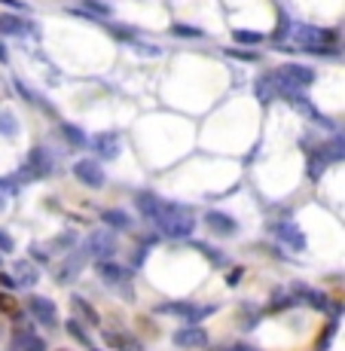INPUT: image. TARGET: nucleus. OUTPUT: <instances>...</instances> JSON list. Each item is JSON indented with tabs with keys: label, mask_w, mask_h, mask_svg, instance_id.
Masks as SVG:
<instances>
[{
	"label": "nucleus",
	"mask_w": 345,
	"mask_h": 351,
	"mask_svg": "<svg viewBox=\"0 0 345 351\" xmlns=\"http://www.w3.org/2000/svg\"><path fill=\"white\" fill-rule=\"evenodd\" d=\"M156 226L162 229V235H168V239H189L195 229V217L193 211H189L187 205H174V202H165V208H162Z\"/></svg>",
	"instance_id": "f257e3e1"
},
{
	"label": "nucleus",
	"mask_w": 345,
	"mask_h": 351,
	"mask_svg": "<svg viewBox=\"0 0 345 351\" xmlns=\"http://www.w3.org/2000/svg\"><path fill=\"white\" fill-rule=\"evenodd\" d=\"M95 272H98L101 278H104L110 287H117L119 293L126 296V300H134V290H132V275L126 272V266H123V263H113L110 256H98V260H95Z\"/></svg>",
	"instance_id": "f03ea898"
},
{
	"label": "nucleus",
	"mask_w": 345,
	"mask_h": 351,
	"mask_svg": "<svg viewBox=\"0 0 345 351\" xmlns=\"http://www.w3.org/2000/svg\"><path fill=\"white\" fill-rule=\"evenodd\" d=\"M52 171H56V156L46 147H34L22 162V178H28V180H43Z\"/></svg>",
	"instance_id": "7ed1b4c3"
},
{
	"label": "nucleus",
	"mask_w": 345,
	"mask_h": 351,
	"mask_svg": "<svg viewBox=\"0 0 345 351\" xmlns=\"http://www.w3.org/2000/svg\"><path fill=\"white\" fill-rule=\"evenodd\" d=\"M156 312L159 315H174V318H187V321L199 324V321L211 318L217 308H214V306H193V302H162Z\"/></svg>",
	"instance_id": "20e7f679"
},
{
	"label": "nucleus",
	"mask_w": 345,
	"mask_h": 351,
	"mask_svg": "<svg viewBox=\"0 0 345 351\" xmlns=\"http://www.w3.org/2000/svg\"><path fill=\"white\" fill-rule=\"evenodd\" d=\"M73 178H77L80 184H86L89 190H101V186L107 184V174H104V168H101V159H80L77 165H73Z\"/></svg>",
	"instance_id": "39448f33"
},
{
	"label": "nucleus",
	"mask_w": 345,
	"mask_h": 351,
	"mask_svg": "<svg viewBox=\"0 0 345 351\" xmlns=\"http://www.w3.org/2000/svg\"><path fill=\"white\" fill-rule=\"evenodd\" d=\"M272 235L281 245L294 247V251H306V232H302L294 220H278V223H272Z\"/></svg>",
	"instance_id": "423d86ee"
},
{
	"label": "nucleus",
	"mask_w": 345,
	"mask_h": 351,
	"mask_svg": "<svg viewBox=\"0 0 345 351\" xmlns=\"http://www.w3.org/2000/svg\"><path fill=\"white\" fill-rule=\"evenodd\" d=\"M278 73L287 83H294V86H300V89H309V86L318 80V73H315V67H309V64H302V62H287V64H281L278 67Z\"/></svg>",
	"instance_id": "0eeeda50"
},
{
	"label": "nucleus",
	"mask_w": 345,
	"mask_h": 351,
	"mask_svg": "<svg viewBox=\"0 0 345 351\" xmlns=\"http://www.w3.org/2000/svg\"><path fill=\"white\" fill-rule=\"evenodd\" d=\"M28 312L34 315V321H40L43 327H58V308L52 300L46 296H28Z\"/></svg>",
	"instance_id": "6e6552de"
},
{
	"label": "nucleus",
	"mask_w": 345,
	"mask_h": 351,
	"mask_svg": "<svg viewBox=\"0 0 345 351\" xmlns=\"http://www.w3.org/2000/svg\"><path fill=\"white\" fill-rule=\"evenodd\" d=\"M294 296H296V300H302V302H306L309 308H315V312H330V315H340V306H333V302H330L324 293H318V290L306 287V285H296Z\"/></svg>",
	"instance_id": "1a4fd4ad"
},
{
	"label": "nucleus",
	"mask_w": 345,
	"mask_h": 351,
	"mask_svg": "<svg viewBox=\"0 0 345 351\" xmlns=\"http://www.w3.org/2000/svg\"><path fill=\"white\" fill-rule=\"evenodd\" d=\"M89 147L98 159H117L119 156V134L117 132H101L89 138Z\"/></svg>",
	"instance_id": "9d476101"
},
{
	"label": "nucleus",
	"mask_w": 345,
	"mask_h": 351,
	"mask_svg": "<svg viewBox=\"0 0 345 351\" xmlns=\"http://www.w3.org/2000/svg\"><path fill=\"white\" fill-rule=\"evenodd\" d=\"M34 31V25L28 19L16 16V12H0V34L3 37H28Z\"/></svg>",
	"instance_id": "9b49d317"
},
{
	"label": "nucleus",
	"mask_w": 345,
	"mask_h": 351,
	"mask_svg": "<svg viewBox=\"0 0 345 351\" xmlns=\"http://www.w3.org/2000/svg\"><path fill=\"white\" fill-rule=\"evenodd\" d=\"M10 351H46V342L40 339V336H34L31 327H19L16 333H12Z\"/></svg>",
	"instance_id": "f8f14e48"
},
{
	"label": "nucleus",
	"mask_w": 345,
	"mask_h": 351,
	"mask_svg": "<svg viewBox=\"0 0 345 351\" xmlns=\"http://www.w3.org/2000/svg\"><path fill=\"white\" fill-rule=\"evenodd\" d=\"M171 339H174V346H178V348H205L208 346V333L199 327V324H195V327L178 330Z\"/></svg>",
	"instance_id": "ddd939ff"
},
{
	"label": "nucleus",
	"mask_w": 345,
	"mask_h": 351,
	"mask_svg": "<svg viewBox=\"0 0 345 351\" xmlns=\"http://www.w3.org/2000/svg\"><path fill=\"white\" fill-rule=\"evenodd\" d=\"M205 226L211 229L214 235H235L239 232V223H235L226 211H208L205 214Z\"/></svg>",
	"instance_id": "4468645a"
},
{
	"label": "nucleus",
	"mask_w": 345,
	"mask_h": 351,
	"mask_svg": "<svg viewBox=\"0 0 345 351\" xmlns=\"http://www.w3.org/2000/svg\"><path fill=\"white\" fill-rule=\"evenodd\" d=\"M134 205H138V211L144 214L147 220H153V223H156L162 208H165V199H159L156 193H138V195H134Z\"/></svg>",
	"instance_id": "2eb2a0df"
},
{
	"label": "nucleus",
	"mask_w": 345,
	"mask_h": 351,
	"mask_svg": "<svg viewBox=\"0 0 345 351\" xmlns=\"http://www.w3.org/2000/svg\"><path fill=\"white\" fill-rule=\"evenodd\" d=\"M86 256H89V251H77V254H71L62 263V269H58V281H62V285H71V281L83 272V269H86Z\"/></svg>",
	"instance_id": "dca6fc26"
},
{
	"label": "nucleus",
	"mask_w": 345,
	"mask_h": 351,
	"mask_svg": "<svg viewBox=\"0 0 345 351\" xmlns=\"http://www.w3.org/2000/svg\"><path fill=\"white\" fill-rule=\"evenodd\" d=\"M86 251L89 254H95V256H110L113 251H117V239H113V232H92L89 235V245H86Z\"/></svg>",
	"instance_id": "f3484780"
},
{
	"label": "nucleus",
	"mask_w": 345,
	"mask_h": 351,
	"mask_svg": "<svg viewBox=\"0 0 345 351\" xmlns=\"http://www.w3.org/2000/svg\"><path fill=\"white\" fill-rule=\"evenodd\" d=\"M318 153H321L330 165H333V162H340V159H345V138H342V134H336V138L324 141V144L318 147Z\"/></svg>",
	"instance_id": "a211bd4d"
},
{
	"label": "nucleus",
	"mask_w": 345,
	"mask_h": 351,
	"mask_svg": "<svg viewBox=\"0 0 345 351\" xmlns=\"http://www.w3.org/2000/svg\"><path fill=\"white\" fill-rule=\"evenodd\" d=\"M58 132H62V138L71 147H89V134H86V128H80L73 123H62V125H58Z\"/></svg>",
	"instance_id": "6ab92c4d"
},
{
	"label": "nucleus",
	"mask_w": 345,
	"mask_h": 351,
	"mask_svg": "<svg viewBox=\"0 0 345 351\" xmlns=\"http://www.w3.org/2000/svg\"><path fill=\"white\" fill-rule=\"evenodd\" d=\"M233 43L254 49V46L266 43V34H263V31H254V28H235V31H233Z\"/></svg>",
	"instance_id": "aec40b11"
},
{
	"label": "nucleus",
	"mask_w": 345,
	"mask_h": 351,
	"mask_svg": "<svg viewBox=\"0 0 345 351\" xmlns=\"http://www.w3.org/2000/svg\"><path fill=\"white\" fill-rule=\"evenodd\" d=\"M71 306H73V312H77V315H80V318H83L86 324H92V327H98V324H101L98 312H95V308H92V302H89V300H83V296H77V293H73V296H71Z\"/></svg>",
	"instance_id": "412c9836"
},
{
	"label": "nucleus",
	"mask_w": 345,
	"mask_h": 351,
	"mask_svg": "<svg viewBox=\"0 0 345 351\" xmlns=\"http://www.w3.org/2000/svg\"><path fill=\"white\" fill-rule=\"evenodd\" d=\"M19 132H22V125H19V117L12 110H3V107H0V134H3L6 141H16Z\"/></svg>",
	"instance_id": "4be33fe9"
},
{
	"label": "nucleus",
	"mask_w": 345,
	"mask_h": 351,
	"mask_svg": "<svg viewBox=\"0 0 345 351\" xmlns=\"http://www.w3.org/2000/svg\"><path fill=\"white\" fill-rule=\"evenodd\" d=\"M80 6H83L86 12H92L98 22H110L113 19V6L104 3V0H80Z\"/></svg>",
	"instance_id": "5701e85b"
},
{
	"label": "nucleus",
	"mask_w": 345,
	"mask_h": 351,
	"mask_svg": "<svg viewBox=\"0 0 345 351\" xmlns=\"http://www.w3.org/2000/svg\"><path fill=\"white\" fill-rule=\"evenodd\" d=\"M0 315H6V318H12V321H22V302L12 296V290L0 293Z\"/></svg>",
	"instance_id": "b1692460"
},
{
	"label": "nucleus",
	"mask_w": 345,
	"mask_h": 351,
	"mask_svg": "<svg viewBox=\"0 0 345 351\" xmlns=\"http://www.w3.org/2000/svg\"><path fill=\"white\" fill-rule=\"evenodd\" d=\"M16 281H19V287H34L40 281V272L28 260H22V263H16Z\"/></svg>",
	"instance_id": "393cba45"
},
{
	"label": "nucleus",
	"mask_w": 345,
	"mask_h": 351,
	"mask_svg": "<svg viewBox=\"0 0 345 351\" xmlns=\"http://www.w3.org/2000/svg\"><path fill=\"white\" fill-rule=\"evenodd\" d=\"M229 58H235V62L241 64H257L260 62V52L257 49H248V46H229V49H223Z\"/></svg>",
	"instance_id": "a878e982"
},
{
	"label": "nucleus",
	"mask_w": 345,
	"mask_h": 351,
	"mask_svg": "<svg viewBox=\"0 0 345 351\" xmlns=\"http://www.w3.org/2000/svg\"><path fill=\"white\" fill-rule=\"evenodd\" d=\"M101 220H104L107 226H113V229H128V226H132V217H128L126 211H119V208H110V211H101Z\"/></svg>",
	"instance_id": "bb28decb"
},
{
	"label": "nucleus",
	"mask_w": 345,
	"mask_h": 351,
	"mask_svg": "<svg viewBox=\"0 0 345 351\" xmlns=\"http://www.w3.org/2000/svg\"><path fill=\"white\" fill-rule=\"evenodd\" d=\"M168 31H171L174 37H184V40H205L208 37L202 28H193V25H184V22H174Z\"/></svg>",
	"instance_id": "cd10ccee"
},
{
	"label": "nucleus",
	"mask_w": 345,
	"mask_h": 351,
	"mask_svg": "<svg viewBox=\"0 0 345 351\" xmlns=\"http://www.w3.org/2000/svg\"><path fill=\"white\" fill-rule=\"evenodd\" d=\"M64 330H67V336H71V339H77V342H80V346H92V336L86 333V327H83V324H80L77 318L67 321V324H64Z\"/></svg>",
	"instance_id": "c85d7f7f"
},
{
	"label": "nucleus",
	"mask_w": 345,
	"mask_h": 351,
	"mask_svg": "<svg viewBox=\"0 0 345 351\" xmlns=\"http://www.w3.org/2000/svg\"><path fill=\"white\" fill-rule=\"evenodd\" d=\"M189 245H193L195 251H202V254H205L208 260H211V266H217V269H223V266H226V256H223V254H217V251H214L211 245H202V241H189Z\"/></svg>",
	"instance_id": "c756f323"
},
{
	"label": "nucleus",
	"mask_w": 345,
	"mask_h": 351,
	"mask_svg": "<svg viewBox=\"0 0 345 351\" xmlns=\"http://www.w3.org/2000/svg\"><path fill=\"white\" fill-rule=\"evenodd\" d=\"M12 86H16V92H19V98H22V101H28V104H37V107H43V98H40V95H34V89H28V86H25L22 83V80H12Z\"/></svg>",
	"instance_id": "7c9ffc66"
},
{
	"label": "nucleus",
	"mask_w": 345,
	"mask_h": 351,
	"mask_svg": "<svg viewBox=\"0 0 345 351\" xmlns=\"http://www.w3.org/2000/svg\"><path fill=\"white\" fill-rule=\"evenodd\" d=\"M294 302H296V296H275V300L269 302V312H272V315H281L284 308H290Z\"/></svg>",
	"instance_id": "2f4dec72"
},
{
	"label": "nucleus",
	"mask_w": 345,
	"mask_h": 351,
	"mask_svg": "<svg viewBox=\"0 0 345 351\" xmlns=\"http://www.w3.org/2000/svg\"><path fill=\"white\" fill-rule=\"evenodd\" d=\"M132 49H134V52H141V56H153V58L162 56V49H159V46H144V43H141V40H134V43H132Z\"/></svg>",
	"instance_id": "473e14b6"
},
{
	"label": "nucleus",
	"mask_w": 345,
	"mask_h": 351,
	"mask_svg": "<svg viewBox=\"0 0 345 351\" xmlns=\"http://www.w3.org/2000/svg\"><path fill=\"white\" fill-rule=\"evenodd\" d=\"M333 333H336V324H330V327L324 330V336L318 339V351H327L330 348V342H333Z\"/></svg>",
	"instance_id": "72a5a7b5"
},
{
	"label": "nucleus",
	"mask_w": 345,
	"mask_h": 351,
	"mask_svg": "<svg viewBox=\"0 0 345 351\" xmlns=\"http://www.w3.org/2000/svg\"><path fill=\"white\" fill-rule=\"evenodd\" d=\"M0 251H3V254H12V251H16V241H12L10 232H3V229H0Z\"/></svg>",
	"instance_id": "f704fd0d"
},
{
	"label": "nucleus",
	"mask_w": 345,
	"mask_h": 351,
	"mask_svg": "<svg viewBox=\"0 0 345 351\" xmlns=\"http://www.w3.org/2000/svg\"><path fill=\"white\" fill-rule=\"evenodd\" d=\"M0 6H10V10H19V12H31V6L25 0H0Z\"/></svg>",
	"instance_id": "c9c22d12"
},
{
	"label": "nucleus",
	"mask_w": 345,
	"mask_h": 351,
	"mask_svg": "<svg viewBox=\"0 0 345 351\" xmlns=\"http://www.w3.org/2000/svg\"><path fill=\"white\" fill-rule=\"evenodd\" d=\"M0 287H6V290H19V281H16V278H12V275L0 272Z\"/></svg>",
	"instance_id": "e433bc0d"
},
{
	"label": "nucleus",
	"mask_w": 345,
	"mask_h": 351,
	"mask_svg": "<svg viewBox=\"0 0 345 351\" xmlns=\"http://www.w3.org/2000/svg\"><path fill=\"white\" fill-rule=\"evenodd\" d=\"M58 247H71L73 245V232H64V235H58V241H56Z\"/></svg>",
	"instance_id": "4c0bfd02"
},
{
	"label": "nucleus",
	"mask_w": 345,
	"mask_h": 351,
	"mask_svg": "<svg viewBox=\"0 0 345 351\" xmlns=\"http://www.w3.org/2000/svg\"><path fill=\"white\" fill-rule=\"evenodd\" d=\"M214 351H257V348L245 346V342H239V346H226V348H214Z\"/></svg>",
	"instance_id": "58836bf2"
},
{
	"label": "nucleus",
	"mask_w": 345,
	"mask_h": 351,
	"mask_svg": "<svg viewBox=\"0 0 345 351\" xmlns=\"http://www.w3.org/2000/svg\"><path fill=\"white\" fill-rule=\"evenodd\" d=\"M0 64H10V49H6L3 40H0Z\"/></svg>",
	"instance_id": "ea45409f"
},
{
	"label": "nucleus",
	"mask_w": 345,
	"mask_h": 351,
	"mask_svg": "<svg viewBox=\"0 0 345 351\" xmlns=\"http://www.w3.org/2000/svg\"><path fill=\"white\" fill-rule=\"evenodd\" d=\"M0 190H6V193H16V186H12V180H3V178H0Z\"/></svg>",
	"instance_id": "a19ab883"
},
{
	"label": "nucleus",
	"mask_w": 345,
	"mask_h": 351,
	"mask_svg": "<svg viewBox=\"0 0 345 351\" xmlns=\"http://www.w3.org/2000/svg\"><path fill=\"white\" fill-rule=\"evenodd\" d=\"M239 278H241V269H235V272L229 275V285H239Z\"/></svg>",
	"instance_id": "79ce46f5"
},
{
	"label": "nucleus",
	"mask_w": 345,
	"mask_h": 351,
	"mask_svg": "<svg viewBox=\"0 0 345 351\" xmlns=\"http://www.w3.org/2000/svg\"><path fill=\"white\" fill-rule=\"evenodd\" d=\"M6 208V195H3V190H0V211Z\"/></svg>",
	"instance_id": "37998d69"
},
{
	"label": "nucleus",
	"mask_w": 345,
	"mask_h": 351,
	"mask_svg": "<svg viewBox=\"0 0 345 351\" xmlns=\"http://www.w3.org/2000/svg\"><path fill=\"white\" fill-rule=\"evenodd\" d=\"M92 351H95V348H92Z\"/></svg>",
	"instance_id": "c03bdc74"
}]
</instances>
